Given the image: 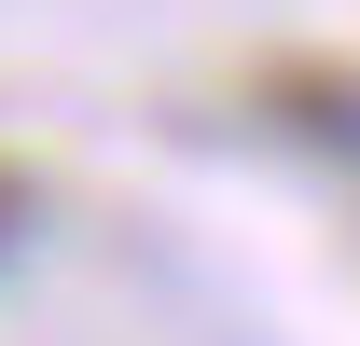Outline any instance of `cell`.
<instances>
[{
    "label": "cell",
    "mask_w": 360,
    "mask_h": 346,
    "mask_svg": "<svg viewBox=\"0 0 360 346\" xmlns=\"http://www.w3.org/2000/svg\"><path fill=\"white\" fill-rule=\"evenodd\" d=\"M264 111L291 139H319V153H360V70H333V56H277V70H264Z\"/></svg>",
    "instance_id": "cell-1"
},
{
    "label": "cell",
    "mask_w": 360,
    "mask_h": 346,
    "mask_svg": "<svg viewBox=\"0 0 360 346\" xmlns=\"http://www.w3.org/2000/svg\"><path fill=\"white\" fill-rule=\"evenodd\" d=\"M14 236H28V167L0 153V250H14Z\"/></svg>",
    "instance_id": "cell-2"
}]
</instances>
